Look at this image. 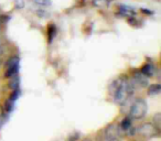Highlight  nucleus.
Here are the masks:
<instances>
[{
	"instance_id": "f257e3e1",
	"label": "nucleus",
	"mask_w": 161,
	"mask_h": 141,
	"mask_svg": "<svg viewBox=\"0 0 161 141\" xmlns=\"http://www.w3.org/2000/svg\"><path fill=\"white\" fill-rule=\"evenodd\" d=\"M110 92L114 95V100L119 105H123L128 100L130 96L135 92V85L132 84L131 79L127 77H123L110 85Z\"/></svg>"
},
{
	"instance_id": "f03ea898",
	"label": "nucleus",
	"mask_w": 161,
	"mask_h": 141,
	"mask_svg": "<svg viewBox=\"0 0 161 141\" xmlns=\"http://www.w3.org/2000/svg\"><path fill=\"white\" fill-rule=\"evenodd\" d=\"M148 110V105L147 101L143 98H136L134 100V103L131 104L129 109V117L131 119H136V120H139V119H142L143 117L146 116Z\"/></svg>"
},
{
	"instance_id": "7ed1b4c3",
	"label": "nucleus",
	"mask_w": 161,
	"mask_h": 141,
	"mask_svg": "<svg viewBox=\"0 0 161 141\" xmlns=\"http://www.w3.org/2000/svg\"><path fill=\"white\" fill-rule=\"evenodd\" d=\"M138 133L142 137H146V138H151V137H157L159 136V131L160 130L153 125V123H150V122H147V123H143L141 125L140 127L137 129Z\"/></svg>"
},
{
	"instance_id": "20e7f679",
	"label": "nucleus",
	"mask_w": 161,
	"mask_h": 141,
	"mask_svg": "<svg viewBox=\"0 0 161 141\" xmlns=\"http://www.w3.org/2000/svg\"><path fill=\"white\" fill-rule=\"evenodd\" d=\"M149 79V77H147L146 75H143L140 71H138V72L134 73V77H132L131 82L135 85V87L138 86V87L142 88V87H147L148 84H149V79Z\"/></svg>"
},
{
	"instance_id": "39448f33",
	"label": "nucleus",
	"mask_w": 161,
	"mask_h": 141,
	"mask_svg": "<svg viewBox=\"0 0 161 141\" xmlns=\"http://www.w3.org/2000/svg\"><path fill=\"white\" fill-rule=\"evenodd\" d=\"M140 72L142 73L143 75H146L147 77H151L154 75V72H156V67H154L153 64H150V63H147L145 64L142 67H141Z\"/></svg>"
},
{
	"instance_id": "423d86ee",
	"label": "nucleus",
	"mask_w": 161,
	"mask_h": 141,
	"mask_svg": "<svg viewBox=\"0 0 161 141\" xmlns=\"http://www.w3.org/2000/svg\"><path fill=\"white\" fill-rule=\"evenodd\" d=\"M19 72V65H14V66H10V67H7L6 68V73H5V76L6 77H11V76H14L17 75Z\"/></svg>"
},
{
	"instance_id": "0eeeda50",
	"label": "nucleus",
	"mask_w": 161,
	"mask_h": 141,
	"mask_svg": "<svg viewBox=\"0 0 161 141\" xmlns=\"http://www.w3.org/2000/svg\"><path fill=\"white\" fill-rule=\"evenodd\" d=\"M131 119H130V117L128 116V117H125V118L121 120V122H120V129L123 130V131H127L128 129H129L130 127H131Z\"/></svg>"
},
{
	"instance_id": "6e6552de",
	"label": "nucleus",
	"mask_w": 161,
	"mask_h": 141,
	"mask_svg": "<svg viewBox=\"0 0 161 141\" xmlns=\"http://www.w3.org/2000/svg\"><path fill=\"white\" fill-rule=\"evenodd\" d=\"M120 14H123L124 17H130L136 14V12L132 10V8H129L127 6H120Z\"/></svg>"
},
{
	"instance_id": "1a4fd4ad",
	"label": "nucleus",
	"mask_w": 161,
	"mask_h": 141,
	"mask_svg": "<svg viewBox=\"0 0 161 141\" xmlns=\"http://www.w3.org/2000/svg\"><path fill=\"white\" fill-rule=\"evenodd\" d=\"M19 85H20V81H19V77L17 76V75H14V76H11V77H10L9 87L11 88L12 90L18 89V88H19Z\"/></svg>"
},
{
	"instance_id": "9d476101",
	"label": "nucleus",
	"mask_w": 161,
	"mask_h": 141,
	"mask_svg": "<svg viewBox=\"0 0 161 141\" xmlns=\"http://www.w3.org/2000/svg\"><path fill=\"white\" fill-rule=\"evenodd\" d=\"M161 92V85L160 84H152L148 88V94L149 95H158Z\"/></svg>"
},
{
	"instance_id": "9b49d317",
	"label": "nucleus",
	"mask_w": 161,
	"mask_h": 141,
	"mask_svg": "<svg viewBox=\"0 0 161 141\" xmlns=\"http://www.w3.org/2000/svg\"><path fill=\"white\" fill-rule=\"evenodd\" d=\"M19 62H20V58L18 56H11L6 62V68L10 66H14V65H19Z\"/></svg>"
},
{
	"instance_id": "f8f14e48",
	"label": "nucleus",
	"mask_w": 161,
	"mask_h": 141,
	"mask_svg": "<svg viewBox=\"0 0 161 141\" xmlns=\"http://www.w3.org/2000/svg\"><path fill=\"white\" fill-rule=\"evenodd\" d=\"M14 100H11V99H8L7 101H6V104H5V110H6V112L7 114H10V112L14 110Z\"/></svg>"
},
{
	"instance_id": "ddd939ff",
	"label": "nucleus",
	"mask_w": 161,
	"mask_h": 141,
	"mask_svg": "<svg viewBox=\"0 0 161 141\" xmlns=\"http://www.w3.org/2000/svg\"><path fill=\"white\" fill-rule=\"evenodd\" d=\"M56 34V28L55 25L51 24L49 27V30H47V35H49V42H52V40H53V38L55 36Z\"/></svg>"
},
{
	"instance_id": "4468645a",
	"label": "nucleus",
	"mask_w": 161,
	"mask_h": 141,
	"mask_svg": "<svg viewBox=\"0 0 161 141\" xmlns=\"http://www.w3.org/2000/svg\"><path fill=\"white\" fill-rule=\"evenodd\" d=\"M152 123L160 130V123H161V115L160 114H157L156 116L152 118Z\"/></svg>"
},
{
	"instance_id": "2eb2a0df",
	"label": "nucleus",
	"mask_w": 161,
	"mask_h": 141,
	"mask_svg": "<svg viewBox=\"0 0 161 141\" xmlns=\"http://www.w3.org/2000/svg\"><path fill=\"white\" fill-rule=\"evenodd\" d=\"M20 94H21V92H20V89H14V92L11 93V95H10V99L11 100H14V101H16L17 99H18V97L20 96Z\"/></svg>"
},
{
	"instance_id": "dca6fc26",
	"label": "nucleus",
	"mask_w": 161,
	"mask_h": 141,
	"mask_svg": "<svg viewBox=\"0 0 161 141\" xmlns=\"http://www.w3.org/2000/svg\"><path fill=\"white\" fill-rule=\"evenodd\" d=\"M33 3L40 6H50L51 5V0H32Z\"/></svg>"
},
{
	"instance_id": "f3484780",
	"label": "nucleus",
	"mask_w": 161,
	"mask_h": 141,
	"mask_svg": "<svg viewBox=\"0 0 161 141\" xmlns=\"http://www.w3.org/2000/svg\"><path fill=\"white\" fill-rule=\"evenodd\" d=\"M7 116H8L7 112H6V114L0 115V129H1V127L3 126V123H5L6 120H7Z\"/></svg>"
},
{
	"instance_id": "a211bd4d",
	"label": "nucleus",
	"mask_w": 161,
	"mask_h": 141,
	"mask_svg": "<svg viewBox=\"0 0 161 141\" xmlns=\"http://www.w3.org/2000/svg\"><path fill=\"white\" fill-rule=\"evenodd\" d=\"M141 12H142V14H153V12L152 11H150V10H147V9H141Z\"/></svg>"
},
{
	"instance_id": "6ab92c4d",
	"label": "nucleus",
	"mask_w": 161,
	"mask_h": 141,
	"mask_svg": "<svg viewBox=\"0 0 161 141\" xmlns=\"http://www.w3.org/2000/svg\"><path fill=\"white\" fill-rule=\"evenodd\" d=\"M3 54V47L0 45V57H1V55Z\"/></svg>"
}]
</instances>
